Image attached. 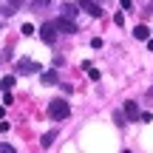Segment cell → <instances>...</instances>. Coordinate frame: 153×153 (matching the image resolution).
Returning a JSON list of instances; mask_svg holds the SVG:
<instances>
[{"instance_id":"9","label":"cell","mask_w":153,"mask_h":153,"mask_svg":"<svg viewBox=\"0 0 153 153\" xmlns=\"http://www.w3.org/2000/svg\"><path fill=\"white\" fill-rule=\"evenodd\" d=\"M54 139H57V133L51 131V133H45V136H43V142H40V145H43V148H51V145H54Z\"/></svg>"},{"instance_id":"18","label":"cell","mask_w":153,"mask_h":153,"mask_svg":"<svg viewBox=\"0 0 153 153\" xmlns=\"http://www.w3.org/2000/svg\"><path fill=\"white\" fill-rule=\"evenodd\" d=\"M0 153H14V148L11 145H0Z\"/></svg>"},{"instance_id":"12","label":"cell","mask_w":153,"mask_h":153,"mask_svg":"<svg viewBox=\"0 0 153 153\" xmlns=\"http://www.w3.org/2000/svg\"><path fill=\"white\" fill-rule=\"evenodd\" d=\"M51 0H31V9H48Z\"/></svg>"},{"instance_id":"16","label":"cell","mask_w":153,"mask_h":153,"mask_svg":"<svg viewBox=\"0 0 153 153\" xmlns=\"http://www.w3.org/2000/svg\"><path fill=\"white\" fill-rule=\"evenodd\" d=\"M114 23H116V26H125V11H119V14L114 17Z\"/></svg>"},{"instance_id":"10","label":"cell","mask_w":153,"mask_h":153,"mask_svg":"<svg viewBox=\"0 0 153 153\" xmlns=\"http://www.w3.org/2000/svg\"><path fill=\"white\" fill-rule=\"evenodd\" d=\"M43 82H45V85H54V82H57V74L54 71H43Z\"/></svg>"},{"instance_id":"7","label":"cell","mask_w":153,"mask_h":153,"mask_svg":"<svg viewBox=\"0 0 153 153\" xmlns=\"http://www.w3.org/2000/svg\"><path fill=\"white\" fill-rule=\"evenodd\" d=\"M76 11H79V6H76V3H65V6H62V17H71V20H74Z\"/></svg>"},{"instance_id":"2","label":"cell","mask_w":153,"mask_h":153,"mask_svg":"<svg viewBox=\"0 0 153 153\" xmlns=\"http://www.w3.org/2000/svg\"><path fill=\"white\" fill-rule=\"evenodd\" d=\"M51 23H54V28H57V31H62V34H76V31H79L71 17H57V20H51Z\"/></svg>"},{"instance_id":"5","label":"cell","mask_w":153,"mask_h":153,"mask_svg":"<svg viewBox=\"0 0 153 153\" xmlns=\"http://www.w3.org/2000/svg\"><path fill=\"white\" fill-rule=\"evenodd\" d=\"M17 71H20V74H28V71H40V65H37V62H31V60H20V62H17Z\"/></svg>"},{"instance_id":"19","label":"cell","mask_w":153,"mask_h":153,"mask_svg":"<svg viewBox=\"0 0 153 153\" xmlns=\"http://www.w3.org/2000/svg\"><path fill=\"white\" fill-rule=\"evenodd\" d=\"M148 51H153V40L150 37H148Z\"/></svg>"},{"instance_id":"3","label":"cell","mask_w":153,"mask_h":153,"mask_svg":"<svg viewBox=\"0 0 153 153\" xmlns=\"http://www.w3.org/2000/svg\"><path fill=\"white\" fill-rule=\"evenodd\" d=\"M40 40H43L45 45H54V40H57V28H54V23H43V26H40Z\"/></svg>"},{"instance_id":"4","label":"cell","mask_w":153,"mask_h":153,"mask_svg":"<svg viewBox=\"0 0 153 153\" xmlns=\"http://www.w3.org/2000/svg\"><path fill=\"white\" fill-rule=\"evenodd\" d=\"M76 6H79L85 14H91V17H102V14H105V11H102V6H97L94 0H79Z\"/></svg>"},{"instance_id":"11","label":"cell","mask_w":153,"mask_h":153,"mask_svg":"<svg viewBox=\"0 0 153 153\" xmlns=\"http://www.w3.org/2000/svg\"><path fill=\"white\" fill-rule=\"evenodd\" d=\"M11 85H14V76H3V79H0V88H3V91H11Z\"/></svg>"},{"instance_id":"1","label":"cell","mask_w":153,"mask_h":153,"mask_svg":"<svg viewBox=\"0 0 153 153\" xmlns=\"http://www.w3.org/2000/svg\"><path fill=\"white\" fill-rule=\"evenodd\" d=\"M68 114H71V105L65 102V99H51V105H48V116L51 119H68Z\"/></svg>"},{"instance_id":"17","label":"cell","mask_w":153,"mask_h":153,"mask_svg":"<svg viewBox=\"0 0 153 153\" xmlns=\"http://www.w3.org/2000/svg\"><path fill=\"white\" fill-rule=\"evenodd\" d=\"M153 119V114H150V111H145V114H139V122H150Z\"/></svg>"},{"instance_id":"13","label":"cell","mask_w":153,"mask_h":153,"mask_svg":"<svg viewBox=\"0 0 153 153\" xmlns=\"http://www.w3.org/2000/svg\"><path fill=\"white\" fill-rule=\"evenodd\" d=\"M20 6H23V0H9V14H14Z\"/></svg>"},{"instance_id":"14","label":"cell","mask_w":153,"mask_h":153,"mask_svg":"<svg viewBox=\"0 0 153 153\" xmlns=\"http://www.w3.org/2000/svg\"><path fill=\"white\" fill-rule=\"evenodd\" d=\"M20 31L26 34V37H31V34H34V26H31V23H23V28H20Z\"/></svg>"},{"instance_id":"15","label":"cell","mask_w":153,"mask_h":153,"mask_svg":"<svg viewBox=\"0 0 153 153\" xmlns=\"http://www.w3.org/2000/svg\"><path fill=\"white\" fill-rule=\"evenodd\" d=\"M119 6H122V11H131L133 9V0H119Z\"/></svg>"},{"instance_id":"6","label":"cell","mask_w":153,"mask_h":153,"mask_svg":"<svg viewBox=\"0 0 153 153\" xmlns=\"http://www.w3.org/2000/svg\"><path fill=\"white\" fill-rule=\"evenodd\" d=\"M125 116L133 122H139V105L136 102H125Z\"/></svg>"},{"instance_id":"8","label":"cell","mask_w":153,"mask_h":153,"mask_svg":"<svg viewBox=\"0 0 153 153\" xmlns=\"http://www.w3.org/2000/svg\"><path fill=\"white\" fill-rule=\"evenodd\" d=\"M133 37H136V40H148L150 37V28L148 26H136V28H133Z\"/></svg>"}]
</instances>
